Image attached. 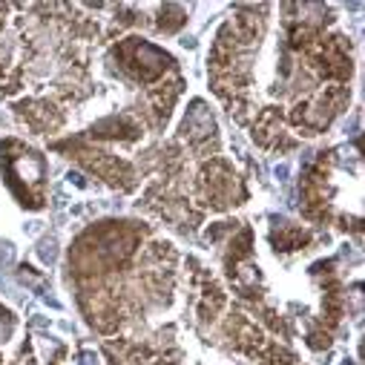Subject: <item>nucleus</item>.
Instances as JSON below:
<instances>
[{"label":"nucleus","instance_id":"f257e3e1","mask_svg":"<svg viewBox=\"0 0 365 365\" xmlns=\"http://www.w3.org/2000/svg\"><path fill=\"white\" fill-rule=\"evenodd\" d=\"M356 43L334 6H236L207 52V83L259 150L288 155L354 101Z\"/></svg>","mask_w":365,"mask_h":365},{"label":"nucleus","instance_id":"f03ea898","mask_svg":"<svg viewBox=\"0 0 365 365\" xmlns=\"http://www.w3.org/2000/svg\"><path fill=\"white\" fill-rule=\"evenodd\" d=\"M101 49L96 6L0 4V101L32 135H69L101 89Z\"/></svg>","mask_w":365,"mask_h":365},{"label":"nucleus","instance_id":"7ed1b4c3","mask_svg":"<svg viewBox=\"0 0 365 365\" xmlns=\"http://www.w3.org/2000/svg\"><path fill=\"white\" fill-rule=\"evenodd\" d=\"M72 299L101 339L141 336L178 317L185 256L144 219H98L66 250Z\"/></svg>","mask_w":365,"mask_h":365},{"label":"nucleus","instance_id":"20e7f679","mask_svg":"<svg viewBox=\"0 0 365 365\" xmlns=\"http://www.w3.org/2000/svg\"><path fill=\"white\" fill-rule=\"evenodd\" d=\"M359 155L348 147H334L317 153L314 161L305 164L299 178V199L302 213L317 230H359Z\"/></svg>","mask_w":365,"mask_h":365},{"label":"nucleus","instance_id":"39448f33","mask_svg":"<svg viewBox=\"0 0 365 365\" xmlns=\"http://www.w3.org/2000/svg\"><path fill=\"white\" fill-rule=\"evenodd\" d=\"M0 164L6 175V185L15 193V199L26 210L46 207V161L43 153L32 150L21 138H4L0 141Z\"/></svg>","mask_w":365,"mask_h":365},{"label":"nucleus","instance_id":"423d86ee","mask_svg":"<svg viewBox=\"0 0 365 365\" xmlns=\"http://www.w3.org/2000/svg\"><path fill=\"white\" fill-rule=\"evenodd\" d=\"M46 365H121V362H115V359L101 348V342L78 339L75 345L61 342V345L55 348V354L49 356Z\"/></svg>","mask_w":365,"mask_h":365}]
</instances>
